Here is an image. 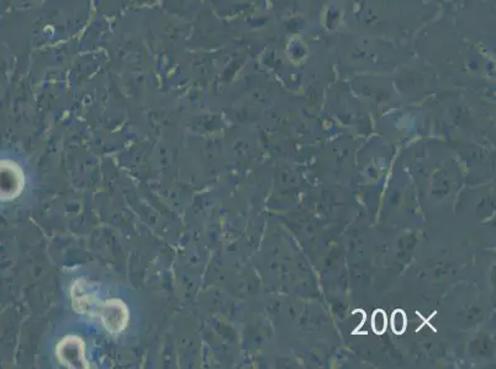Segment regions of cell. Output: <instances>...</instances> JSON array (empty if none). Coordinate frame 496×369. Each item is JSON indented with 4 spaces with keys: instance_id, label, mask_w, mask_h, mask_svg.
<instances>
[{
    "instance_id": "7a4b0ae2",
    "label": "cell",
    "mask_w": 496,
    "mask_h": 369,
    "mask_svg": "<svg viewBox=\"0 0 496 369\" xmlns=\"http://www.w3.org/2000/svg\"><path fill=\"white\" fill-rule=\"evenodd\" d=\"M406 315L401 309L395 310L391 316V329L395 334L401 335L406 330Z\"/></svg>"
},
{
    "instance_id": "6da1fadb",
    "label": "cell",
    "mask_w": 496,
    "mask_h": 369,
    "mask_svg": "<svg viewBox=\"0 0 496 369\" xmlns=\"http://www.w3.org/2000/svg\"><path fill=\"white\" fill-rule=\"evenodd\" d=\"M388 326V319L384 310H375L374 314L372 316V328L374 330L377 335H383Z\"/></svg>"
}]
</instances>
